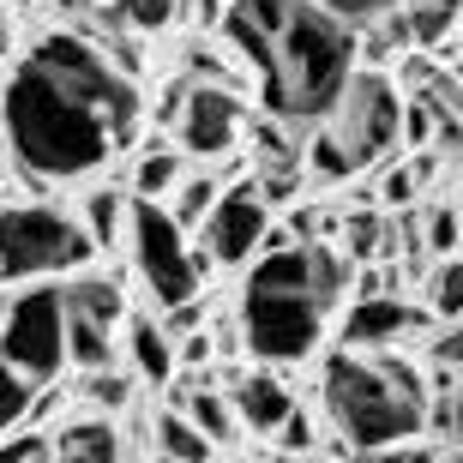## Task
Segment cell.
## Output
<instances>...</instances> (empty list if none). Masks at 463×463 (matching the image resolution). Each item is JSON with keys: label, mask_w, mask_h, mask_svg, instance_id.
<instances>
[{"label": "cell", "mask_w": 463, "mask_h": 463, "mask_svg": "<svg viewBox=\"0 0 463 463\" xmlns=\"http://www.w3.org/2000/svg\"><path fill=\"white\" fill-rule=\"evenodd\" d=\"M0 133H6L18 175L36 193L79 187L90 175H103L120 151L109 120L90 103H79L72 90H61L54 79H43L31 61H18L0 85Z\"/></svg>", "instance_id": "1"}, {"label": "cell", "mask_w": 463, "mask_h": 463, "mask_svg": "<svg viewBox=\"0 0 463 463\" xmlns=\"http://www.w3.org/2000/svg\"><path fill=\"white\" fill-rule=\"evenodd\" d=\"M421 397H428V373L410 349H331L319 361V392L313 410L349 458H379L397 439L421 433Z\"/></svg>", "instance_id": "2"}, {"label": "cell", "mask_w": 463, "mask_h": 463, "mask_svg": "<svg viewBox=\"0 0 463 463\" xmlns=\"http://www.w3.org/2000/svg\"><path fill=\"white\" fill-rule=\"evenodd\" d=\"M247 283H241V301H235V326H241V349L265 367H307L319 355V344L331 337V307L326 295L313 289V271H307V241L289 235V241H271L265 253L247 265Z\"/></svg>", "instance_id": "3"}, {"label": "cell", "mask_w": 463, "mask_h": 463, "mask_svg": "<svg viewBox=\"0 0 463 463\" xmlns=\"http://www.w3.org/2000/svg\"><path fill=\"white\" fill-rule=\"evenodd\" d=\"M397 151H403V85L392 79V67H361L355 61L344 90L331 97V109L301 138L307 187L319 193L349 187V181L373 175Z\"/></svg>", "instance_id": "4"}, {"label": "cell", "mask_w": 463, "mask_h": 463, "mask_svg": "<svg viewBox=\"0 0 463 463\" xmlns=\"http://www.w3.org/2000/svg\"><path fill=\"white\" fill-rule=\"evenodd\" d=\"M349 72H355V31L344 18H331L326 6L295 0L289 24L271 43V67L259 72V109L295 120V127H313Z\"/></svg>", "instance_id": "5"}, {"label": "cell", "mask_w": 463, "mask_h": 463, "mask_svg": "<svg viewBox=\"0 0 463 463\" xmlns=\"http://www.w3.org/2000/svg\"><path fill=\"white\" fill-rule=\"evenodd\" d=\"M18 61H31L43 79H54V85L72 90L79 103H90L97 115L109 120V133H115L120 145L138 133V120H145V90H138V79H127V72H120L115 61H109V54L79 31V24L43 31L31 49L18 54Z\"/></svg>", "instance_id": "6"}, {"label": "cell", "mask_w": 463, "mask_h": 463, "mask_svg": "<svg viewBox=\"0 0 463 463\" xmlns=\"http://www.w3.org/2000/svg\"><path fill=\"white\" fill-rule=\"evenodd\" d=\"M120 259H127V277L145 289V301H151L156 313L175 307V301L205 295V283L217 277V265L205 259V247L163 211V199H133Z\"/></svg>", "instance_id": "7"}, {"label": "cell", "mask_w": 463, "mask_h": 463, "mask_svg": "<svg viewBox=\"0 0 463 463\" xmlns=\"http://www.w3.org/2000/svg\"><path fill=\"white\" fill-rule=\"evenodd\" d=\"M90 259H97V247L85 241L67 205H54L49 193H36V199L0 193V283L6 289L36 283V277H67Z\"/></svg>", "instance_id": "8"}, {"label": "cell", "mask_w": 463, "mask_h": 463, "mask_svg": "<svg viewBox=\"0 0 463 463\" xmlns=\"http://www.w3.org/2000/svg\"><path fill=\"white\" fill-rule=\"evenodd\" d=\"M67 301L54 277L18 283V295H6V319H0V361H13L24 379H61L67 373Z\"/></svg>", "instance_id": "9"}, {"label": "cell", "mask_w": 463, "mask_h": 463, "mask_svg": "<svg viewBox=\"0 0 463 463\" xmlns=\"http://www.w3.org/2000/svg\"><path fill=\"white\" fill-rule=\"evenodd\" d=\"M253 115V97L247 85H205V79H187L181 85V103L169 115V138L187 151V163H235L241 156V127Z\"/></svg>", "instance_id": "10"}, {"label": "cell", "mask_w": 463, "mask_h": 463, "mask_svg": "<svg viewBox=\"0 0 463 463\" xmlns=\"http://www.w3.org/2000/svg\"><path fill=\"white\" fill-rule=\"evenodd\" d=\"M271 229H277V205L253 187V175H229L223 193L211 199V211L199 217L193 241L205 247V259L217 271H247V265L265 253Z\"/></svg>", "instance_id": "11"}, {"label": "cell", "mask_w": 463, "mask_h": 463, "mask_svg": "<svg viewBox=\"0 0 463 463\" xmlns=\"http://www.w3.org/2000/svg\"><path fill=\"white\" fill-rule=\"evenodd\" d=\"M337 344L344 349H410L415 337L428 326H439L421 301H410V295L397 289H349V301L337 307Z\"/></svg>", "instance_id": "12"}, {"label": "cell", "mask_w": 463, "mask_h": 463, "mask_svg": "<svg viewBox=\"0 0 463 463\" xmlns=\"http://www.w3.org/2000/svg\"><path fill=\"white\" fill-rule=\"evenodd\" d=\"M115 355H120V367L138 379V392L151 385V392H163L175 373H181V361H175V331L156 319V307L151 313H127L120 319V331H115Z\"/></svg>", "instance_id": "13"}, {"label": "cell", "mask_w": 463, "mask_h": 463, "mask_svg": "<svg viewBox=\"0 0 463 463\" xmlns=\"http://www.w3.org/2000/svg\"><path fill=\"white\" fill-rule=\"evenodd\" d=\"M223 392H229L241 428L253 433V439H271V428L295 410V403H301V392L283 379V367H265V361L247 367V373H235V379H223Z\"/></svg>", "instance_id": "14"}, {"label": "cell", "mask_w": 463, "mask_h": 463, "mask_svg": "<svg viewBox=\"0 0 463 463\" xmlns=\"http://www.w3.org/2000/svg\"><path fill=\"white\" fill-rule=\"evenodd\" d=\"M72 217H79L85 241L97 247V259H120L127 217H133V193H127V181H109V169H103V175H90V181H79Z\"/></svg>", "instance_id": "15"}, {"label": "cell", "mask_w": 463, "mask_h": 463, "mask_svg": "<svg viewBox=\"0 0 463 463\" xmlns=\"http://www.w3.org/2000/svg\"><path fill=\"white\" fill-rule=\"evenodd\" d=\"M49 439H54V458L61 463H120L127 458V428L120 415H103V410H61L49 421Z\"/></svg>", "instance_id": "16"}, {"label": "cell", "mask_w": 463, "mask_h": 463, "mask_svg": "<svg viewBox=\"0 0 463 463\" xmlns=\"http://www.w3.org/2000/svg\"><path fill=\"white\" fill-rule=\"evenodd\" d=\"M54 283H61V301H67L72 313H90V319H103V326H115V331H120V319L133 313V283H127V271H109L103 259H90V265L54 277Z\"/></svg>", "instance_id": "17"}, {"label": "cell", "mask_w": 463, "mask_h": 463, "mask_svg": "<svg viewBox=\"0 0 463 463\" xmlns=\"http://www.w3.org/2000/svg\"><path fill=\"white\" fill-rule=\"evenodd\" d=\"M187 175V151L175 138H145L127 163V193L133 199H169V187Z\"/></svg>", "instance_id": "18"}, {"label": "cell", "mask_w": 463, "mask_h": 463, "mask_svg": "<svg viewBox=\"0 0 463 463\" xmlns=\"http://www.w3.org/2000/svg\"><path fill=\"white\" fill-rule=\"evenodd\" d=\"M145 433H151V439H145V451H151V458H169V463H211V458H217V451H211V439L193 428L175 403H156V410H151V428H145Z\"/></svg>", "instance_id": "19"}, {"label": "cell", "mask_w": 463, "mask_h": 463, "mask_svg": "<svg viewBox=\"0 0 463 463\" xmlns=\"http://www.w3.org/2000/svg\"><path fill=\"white\" fill-rule=\"evenodd\" d=\"M72 403H85V410H103V415H127L138 403V379L120 367V361H109V367H85V373L67 385Z\"/></svg>", "instance_id": "20"}, {"label": "cell", "mask_w": 463, "mask_h": 463, "mask_svg": "<svg viewBox=\"0 0 463 463\" xmlns=\"http://www.w3.org/2000/svg\"><path fill=\"white\" fill-rule=\"evenodd\" d=\"M223 181H229V169H223V163H199V169L187 163V175H181V181L169 187V199H163V211H169L175 223H181V229L193 235V229H199V217L211 211V199L223 193Z\"/></svg>", "instance_id": "21"}, {"label": "cell", "mask_w": 463, "mask_h": 463, "mask_svg": "<svg viewBox=\"0 0 463 463\" xmlns=\"http://www.w3.org/2000/svg\"><path fill=\"white\" fill-rule=\"evenodd\" d=\"M61 349H67V373H85V367H109L115 355V326L90 319V313L67 307V331H61Z\"/></svg>", "instance_id": "22"}, {"label": "cell", "mask_w": 463, "mask_h": 463, "mask_svg": "<svg viewBox=\"0 0 463 463\" xmlns=\"http://www.w3.org/2000/svg\"><path fill=\"white\" fill-rule=\"evenodd\" d=\"M415 301H421L439 326H458V307H463V265H458V253L428 259V277H421Z\"/></svg>", "instance_id": "23"}, {"label": "cell", "mask_w": 463, "mask_h": 463, "mask_svg": "<svg viewBox=\"0 0 463 463\" xmlns=\"http://www.w3.org/2000/svg\"><path fill=\"white\" fill-rule=\"evenodd\" d=\"M458 241H463V211H458V193H428L421 199V253L439 259V253H458Z\"/></svg>", "instance_id": "24"}, {"label": "cell", "mask_w": 463, "mask_h": 463, "mask_svg": "<svg viewBox=\"0 0 463 463\" xmlns=\"http://www.w3.org/2000/svg\"><path fill=\"white\" fill-rule=\"evenodd\" d=\"M115 13L120 24L133 36H156V31H169L175 18L187 13V0H115Z\"/></svg>", "instance_id": "25"}, {"label": "cell", "mask_w": 463, "mask_h": 463, "mask_svg": "<svg viewBox=\"0 0 463 463\" xmlns=\"http://www.w3.org/2000/svg\"><path fill=\"white\" fill-rule=\"evenodd\" d=\"M373 175H379V211H415V205H421V187H415V175H410V163H403V151L385 156Z\"/></svg>", "instance_id": "26"}, {"label": "cell", "mask_w": 463, "mask_h": 463, "mask_svg": "<svg viewBox=\"0 0 463 463\" xmlns=\"http://www.w3.org/2000/svg\"><path fill=\"white\" fill-rule=\"evenodd\" d=\"M0 458H6V463H54L49 428H36V421H18V428H6V433H0Z\"/></svg>", "instance_id": "27"}, {"label": "cell", "mask_w": 463, "mask_h": 463, "mask_svg": "<svg viewBox=\"0 0 463 463\" xmlns=\"http://www.w3.org/2000/svg\"><path fill=\"white\" fill-rule=\"evenodd\" d=\"M31 385L36 379H24L13 361H0V433L24 421V410H31Z\"/></svg>", "instance_id": "28"}, {"label": "cell", "mask_w": 463, "mask_h": 463, "mask_svg": "<svg viewBox=\"0 0 463 463\" xmlns=\"http://www.w3.org/2000/svg\"><path fill=\"white\" fill-rule=\"evenodd\" d=\"M313 6H326L331 18H344L349 31H355V24H367V18H379L385 6H397V0H313Z\"/></svg>", "instance_id": "29"}, {"label": "cell", "mask_w": 463, "mask_h": 463, "mask_svg": "<svg viewBox=\"0 0 463 463\" xmlns=\"http://www.w3.org/2000/svg\"><path fill=\"white\" fill-rule=\"evenodd\" d=\"M0 319H6V283H0Z\"/></svg>", "instance_id": "30"}]
</instances>
